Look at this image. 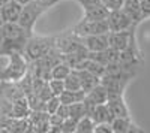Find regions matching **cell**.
Returning <instances> with one entry per match:
<instances>
[{"label":"cell","mask_w":150,"mask_h":133,"mask_svg":"<svg viewBox=\"0 0 150 133\" xmlns=\"http://www.w3.org/2000/svg\"><path fill=\"white\" fill-rule=\"evenodd\" d=\"M15 2H17V3H20L21 6H24V5H27V3H30L32 0H15Z\"/></svg>","instance_id":"30"},{"label":"cell","mask_w":150,"mask_h":133,"mask_svg":"<svg viewBox=\"0 0 150 133\" xmlns=\"http://www.w3.org/2000/svg\"><path fill=\"white\" fill-rule=\"evenodd\" d=\"M81 42L84 46L89 50V52H99L104 51L110 46L108 43V33L104 34H90V36H84L81 38Z\"/></svg>","instance_id":"11"},{"label":"cell","mask_w":150,"mask_h":133,"mask_svg":"<svg viewBox=\"0 0 150 133\" xmlns=\"http://www.w3.org/2000/svg\"><path fill=\"white\" fill-rule=\"evenodd\" d=\"M84 9V20H102L107 18L110 10L102 5L101 0H75Z\"/></svg>","instance_id":"7"},{"label":"cell","mask_w":150,"mask_h":133,"mask_svg":"<svg viewBox=\"0 0 150 133\" xmlns=\"http://www.w3.org/2000/svg\"><path fill=\"white\" fill-rule=\"evenodd\" d=\"M30 105L26 96H21L17 100L12 102V109H11V117L14 118H27L30 114Z\"/></svg>","instance_id":"17"},{"label":"cell","mask_w":150,"mask_h":133,"mask_svg":"<svg viewBox=\"0 0 150 133\" xmlns=\"http://www.w3.org/2000/svg\"><path fill=\"white\" fill-rule=\"evenodd\" d=\"M8 2H9V0H0V8H2L3 5H6Z\"/></svg>","instance_id":"33"},{"label":"cell","mask_w":150,"mask_h":133,"mask_svg":"<svg viewBox=\"0 0 150 133\" xmlns=\"http://www.w3.org/2000/svg\"><path fill=\"white\" fill-rule=\"evenodd\" d=\"M2 42H3V33H2V27H0V48H2Z\"/></svg>","instance_id":"32"},{"label":"cell","mask_w":150,"mask_h":133,"mask_svg":"<svg viewBox=\"0 0 150 133\" xmlns=\"http://www.w3.org/2000/svg\"><path fill=\"white\" fill-rule=\"evenodd\" d=\"M71 32L75 36H78V38H84V36H90V34L110 33V27H108L107 18H102V20H84L83 18Z\"/></svg>","instance_id":"5"},{"label":"cell","mask_w":150,"mask_h":133,"mask_svg":"<svg viewBox=\"0 0 150 133\" xmlns=\"http://www.w3.org/2000/svg\"><path fill=\"white\" fill-rule=\"evenodd\" d=\"M27 120L32 132H50V114L45 109L30 111Z\"/></svg>","instance_id":"10"},{"label":"cell","mask_w":150,"mask_h":133,"mask_svg":"<svg viewBox=\"0 0 150 133\" xmlns=\"http://www.w3.org/2000/svg\"><path fill=\"white\" fill-rule=\"evenodd\" d=\"M3 24H5V21H3V18H2V15H0V27H2V26H3Z\"/></svg>","instance_id":"34"},{"label":"cell","mask_w":150,"mask_h":133,"mask_svg":"<svg viewBox=\"0 0 150 133\" xmlns=\"http://www.w3.org/2000/svg\"><path fill=\"white\" fill-rule=\"evenodd\" d=\"M78 75H80V81H81V90L83 91H90L93 87H96L98 84H101V78L96 76L95 74H92L87 69H77Z\"/></svg>","instance_id":"18"},{"label":"cell","mask_w":150,"mask_h":133,"mask_svg":"<svg viewBox=\"0 0 150 133\" xmlns=\"http://www.w3.org/2000/svg\"><path fill=\"white\" fill-rule=\"evenodd\" d=\"M72 70V66L66 62V60H60L59 63H56L51 69V74H50V78H57V79H65L69 72Z\"/></svg>","instance_id":"20"},{"label":"cell","mask_w":150,"mask_h":133,"mask_svg":"<svg viewBox=\"0 0 150 133\" xmlns=\"http://www.w3.org/2000/svg\"><path fill=\"white\" fill-rule=\"evenodd\" d=\"M141 3V10H143V17L149 18L150 17V0H140Z\"/></svg>","instance_id":"29"},{"label":"cell","mask_w":150,"mask_h":133,"mask_svg":"<svg viewBox=\"0 0 150 133\" xmlns=\"http://www.w3.org/2000/svg\"><path fill=\"white\" fill-rule=\"evenodd\" d=\"M93 133H112L111 124H110V123H99V124H95Z\"/></svg>","instance_id":"27"},{"label":"cell","mask_w":150,"mask_h":133,"mask_svg":"<svg viewBox=\"0 0 150 133\" xmlns=\"http://www.w3.org/2000/svg\"><path fill=\"white\" fill-rule=\"evenodd\" d=\"M60 99H59V96H51L48 100H45V111L48 114H56V111L59 109V106H60Z\"/></svg>","instance_id":"25"},{"label":"cell","mask_w":150,"mask_h":133,"mask_svg":"<svg viewBox=\"0 0 150 133\" xmlns=\"http://www.w3.org/2000/svg\"><path fill=\"white\" fill-rule=\"evenodd\" d=\"M51 6H54V3H44V2H38V0H32L30 3L23 6L20 18H18V24L27 32L33 33V27H35L36 21Z\"/></svg>","instance_id":"4"},{"label":"cell","mask_w":150,"mask_h":133,"mask_svg":"<svg viewBox=\"0 0 150 133\" xmlns=\"http://www.w3.org/2000/svg\"><path fill=\"white\" fill-rule=\"evenodd\" d=\"M102 5L111 12V10H117V9H122L123 6V2L125 0H101Z\"/></svg>","instance_id":"26"},{"label":"cell","mask_w":150,"mask_h":133,"mask_svg":"<svg viewBox=\"0 0 150 133\" xmlns=\"http://www.w3.org/2000/svg\"><path fill=\"white\" fill-rule=\"evenodd\" d=\"M63 81H65L66 90H81V81H80V75L77 69H72Z\"/></svg>","instance_id":"21"},{"label":"cell","mask_w":150,"mask_h":133,"mask_svg":"<svg viewBox=\"0 0 150 133\" xmlns=\"http://www.w3.org/2000/svg\"><path fill=\"white\" fill-rule=\"evenodd\" d=\"M108 27L110 32H122V30H129V29H135L137 24L128 17V14L123 9H117V10H111L108 17Z\"/></svg>","instance_id":"6"},{"label":"cell","mask_w":150,"mask_h":133,"mask_svg":"<svg viewBox=\"0 0 150 133\" xmlns=\"http://www.w3.org/2000/svg\"><path fill=\"white\" fill-rule=\"evenodd\" d=\"M107 106L110 109L111 117H126L129 115L128 112V106L123 100V93H108V99H107Z\"/></svg>","instance_id":"9"},{"label":"cell","mask_w":150,"mask_h":133,"mask_svg":"<svg viewBox=\"0 0 150 133\" xmlns=\"http://www.w3.org/2000/svg\"><path fill=\"white\" fill-rule=\"evenodd\" d=\"M87 115H89V117L93 120L95 124H99V123H110L111 120H112L107 103H101V105L90 106L89 114H87Z\"/></svg>","instance_id":"15"},{"label":"cell","mask_w":150,"mask_h":133,"mask_svg":"<svg viewBox=\"0 0 150 133\" xmlns=\"http://www.w3.org/2000/svg\"><path fill=\"white\" fill-rule=\"evenodd\" d=\"M77 124H78V120L77 118H65L63 123H62V127H60V132L62 133H75L77 130Z\"/></svg>","instance_id":"24"},{"label":"cell","mask_w":150,"mask_h":133,"mask_svg":"<svg viewBox=\"0 0 150 133\" xmlns=\"http://www.w3.org/2000/svg\"><path fill=\"white\" fill-rule=\"evenodd\" d=\"M48 85L50 90L54 96H60L66 88H65V81L63 79H57V78H50L48 79Z\"/></svg>","instance_id":"23"},{"label":"cell","mask_w":150,"mask_h":133,"mask_svg":"<svg viewBox=\"0 0 150 133\" xmlns=\"http://www.w3.org/2000/svg\"><path fill=\"white\" fill-rule=\"evenodd\" d=\"M8 64L0 70V82H18L29 70V62L23 52H9Z\"/></svg>","instance_id":"2"},{"label":"cell","mask_w":150,"mask_h":133,"mask_svg":"<svg viewBox=\"0 0 150 133\" xmlns=\"http://www.w3.org/2000/svg\"><path fill=\"white\" fill-rule=\"evenodd\" d=\"M93 129H95V121L89 115H84L78 120L75 133H93Z\"/></svg>","instance_id":"22"},{"label":"cell","mask_w":150,"mask_h":133,"mask_svg":"<svg viewBox=\"0 0 150 133\" xmlns=\"http://www.w3.org/2000/svg\"><path fill=\"white\" fill-rule=\"evenodd\" d=\"M108 99V90L102 85V84H98L96 87H93L90 91L86 93L84 102L87 103V106H95V105H101V103H107Z\"/></svg>","instance_id":"12"},{"label":"cell","mask_w":150,"mask_h":133,"mask_svg":"<svg viewBox=\"0 0 150 133\" xmlns=\"http://www.w3.org/2000/svg\"><path fill=\"white\" fill-rule=\"evenodd\" d=\"M56 43V36H30L26 46H24V57L27 62L32 63L35 60H39L44 55H47L50 51L54 50Z\"/></svg>","instance_id":"3"},{"label":"cell","mask_w":150,"mask_h":133,"mask_svg":"<svg viewBox=\"0 0 150 133\" xmlns=\"http://www.w3.org/2000/svg\"><path fill=\"white\" fill-rule=\"evenodd\" d=\"M3 42H2V52L8 55L9 52H23L29 38L33 34L21 27L18 22H5L2 26Z\"/></svg>","instance_id":"1"},{"label":"cell","mask_w":150,"mask_h":133,"mask_svg":"<svg viewBox=\"0 0 150 133\" xmlns=\"http://www.w3.org/2000/svg\"><path fill=\"white\" fill-rule=\"evenodd\" d=\"M112 133H132V132H141L138 127H137L129 115L126 117H114L110 121Z\"/></svg>","instance_id":"13"},{"label":"cell","mask_w":150,"mask_h":133,"mask_svg":"<svg viewBox=\"0 0 150 133\" xmlns=\"http://www.w3.org/2000/svg\"><path fill=\"white\" fill-rule=\"evenodd\" d=\"M56 114L60 115L63 120H65V118H69V115H71V112H69V105L60 103V106H59V109L56 111Z\"/></svg>","instance_id":"28"},{"label":"cell","mask_w":150,"mask_h":133,"mask_svg":"<svg viewBox=\"0 0 150 133\" xmlns=\"http://www.w3.org/2000/svg\"><path fill=\"white\" fill-rule=\"evenodd\" d=\"M21 9L23 6L20 3H17L15 0H9L6 5L0 8V15H2L5 22H18Z\"/></svg>","instance_id":"14"},{"label":"cell","mask_w":150,"mask_h":133,"mask_svg":"<svg viewBox=\"0 0 150 133\" xmlns=\"http://www.w3.org/2000/svg\"><path fill=\"white\" fill-rule=\"evenodd\" d=\"M38 2H44V3H59L60 2V0H38Z\"/></svg>","instance_id":"31"},{"label":"cell","mask_w":150,"mask_h":133,"mask_svg":"<svg viewBox=\"0 0 150 133\" xmlns=\"http://www.w3.org/2000/svg\"><path fill=\"white\" fill-rule=\"evenodd\" d=\"M84 97H86V91H83V90H65L63 93L59 96L60 102L65 103V105L83 102Z\"/></svg>","instance_id":"19"},{"label":"cell","mask_w":150,"mask_h":133,"mask_svg":"<svg viewBox=\"0 0 150 133\" xmlns=\"http://www.w3.org/2000/svg\"><path fill=\"white\" fill-rule=\"evenodd\" d=\"M132 42H134V29L108 33V43L111 48H114L117 51L126 50Z\"/></svg>","instance_id":"8"},{"label":"cell","mask_w":150,"mask_h":133,"mask_svg":"<svg viewBox=\"0 0 150 133\" xmlns=\"http://www.w3.org/2000/svg\"><path fill=\"white\" fill-rule=\"evenodd\" d=\"M0 55H3V52H2V48H0Z\"/></svg>","instance_id":"35"},{"label":"cell","mask_w":150,"mask_h":133,"mask_svg":"<svg viewBox=\"0 0 150 133\" xmlns=\"http://www.w3.org/2000/svg\"><path fill=\"white\" fill-rule=\"evenodd\" d=\"M122 9H123L125 12H126L128 17H129L135 24H138L140 21H143V20H144L140 0H125Z\"/></svg>","instance_id":"16"}]
</instances>
